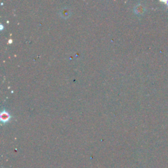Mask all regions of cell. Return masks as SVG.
<instances>
[{
  "instance_id": "obj_1",
  "label": "cell",
  "mask_w": 168,
  "mask_h": 168,
  "mask_svg": "<svg viewBox=\"0 0 168 168\" xmlns=\"http://www.w3.org/2000/svg\"><path fill=\"white\" fill-rule=\"evenodd\" d=\"M137 12L138 13H141V12H142L144 11V9H143V7H142V6H139V9H137Z\"/></svg>"
},
{
  "instance_id": "obj_2",
  "label": "cell",
  "mask_w": 168,
  "mask_h": 168,
  "mask_svg": "<svg viewBox=\"0 0 168 168\" xmlns=\"http://www.w3.org/2000/svg\"><path fill=\"white\" fill-rule=\"evenodd\" d=\"M165 3H166L167 5V6H168V1H164Z\"/></svg>"
}]
</instances>
